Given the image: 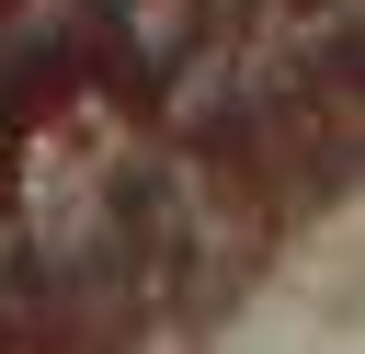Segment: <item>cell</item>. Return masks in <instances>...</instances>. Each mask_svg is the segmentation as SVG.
I'll list each match as a JSON object with an SVG mask.
<instances>
[{"label": "cell", "instance_id": "1", "mask_svg": "<svg viewBox=\"0 0 365 354\" xmlns=\"http://www.w3.org/2000/svg\"><path fill=\"white\" fill-rule=\"evenodd\" d=\"M34 240H46V251L103 240V183L68 160V137H46V148H34Z\"/></svg>", "mask_w": 365, "mask_h": 354}]
</instances>
